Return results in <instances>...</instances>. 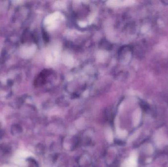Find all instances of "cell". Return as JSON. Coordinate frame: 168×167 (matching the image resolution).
<instances>
[{"mask_svg":"<svg viewBox=\"0 0 168 167\" xmlns=\"http://www.w3.org/2000/svg\"><path fill=\"white\" fill-rule=\"evenodd\" d=\"M61 15L60 13L56 12L47 16L45 20V23L46 24H49V25L55 23L56 20L59 19L61 17Z\"/></svg>","mask_w":168,"mask_h":167,"instance_id":"cell-1","label":"cell"},{"mask_svg":"<svg viewBox=\"0 0 168 167\" xmlns=\"http://www.w3.org/2000/svg\"><path fill=\"white\" fill-rule=\"evenodd\" d=\"M63 61L64 64L68 66H72L74 63V60L73 57L69 53H65L63 55Z\"/></svg>","mask_w":168,"mask_h":167,"instance_id":"cell-2","label":"cell"},{"mask_svg":"<svg viewBox=\"0 0 168 167\" xmlns=\"http://www.w3.org/2000/svg\"><path fill=\"white\" fill-rule=\"evenodd\" d=\"M106 4H107V5H108L109 7H118L120 5H127L128 2L126 1L122 2V1H117V0H113V1L110 0V1H107Z\"/></svg>","mask_w":168,"mask_h":167,"instance_id":"cell-3","label":"cell"},{"mask_svg":"<svg viewBox=\"0 0 168 167\" xmlns=\"http://www.w3.org/2000/svg\"><path fill=\"white\" fill-rule=\"evenodd\" d=\"M22 132L21 126L20 125L15 124L11 127V133L13 135L17 136L21 134Z\"/></svg>","mask_w":168,"mask_h":167,"instance_id":"cell-4","label":"cell"},{"mask_svg":"<svg viewBox=\"0 0 168 167\" xmlns=\"http://www.w3.org/2000/svg\"><path fill=\"white\" fill-rule=\"evenodd\" d=\"M140 117H141V113L140 112H136L135 115L134 116V124L135 126H136L138 125V124L139 123L140 119Z\"/></svg>","mask_w":168,"mask_h":167,"instance_id":"cell-5","label":"cell"},{"mask_svg":"<svg viewBox=\"0 0 168 167\" xmlns=\"http://www.w3.org/2000/svg\"><path fill=\"white\" fill-rule=\"evenodd\" d=\"M112 131L111 130H108L107 131V134H106V136L107 140L109 141V142H111L113 141V133H112Z\"/></svg>","mask_w":168,"mask_h":167,"instance_id":"cell-6","label":"cell"},{"mask_svg":"<svg viewBox=\"0 0 168 167\" xmlns=\"http://www.w3.org/2000/svg\"><path fill=\"white\" fill-rule=\"evenodd\" d=\"M106 56H107V54L105 52L100 51L99 52V53H97V57L99 60L101 61L105 59Z\"/></svg>","mask_w":168,"mask_h":167,"instance_id":"cell-7","label":"cell"},{"mask_svg":"<svg viewBox=\"0 0 168 167\" xmlns=\"http://www.w3.org/2000/svg\"><path fill=\"white\" fill-rule=\"evenodd\" d=\"M118 134L120 137H124L127 135V132L123 130H118Z\"/></svg>","mask_w":168,"mask_h":167,"instance_id":"cell-8","label":"cell"},{"mask_svg":"<svg viewBox=\"0 0 168 167\" xmlns=\"http://www.w3.org/2000/svg\"><path fill=\"white\" fill-rule=\"evenodd\" d=\"M64 3L62 2H57L56 3L55 5H56V7L61 8L64 7Z\"/></svg>","mask_w":168,"mask_h":167,"instance_id":"cell-9","label":"cell"},{"mask_svg":"<svg viewBox=\"0 0 168 167\" xmlns=\"http://www.w3.org/2000/svg\"><path fill=\"white\" fill-rule=\"evenodd\" d=\"M79 24L81 27H86V26H87V23L84 22H80Z\"/></svg>","mask_w":168,"mask_h":167,"instance_id":"cell-10","label":"cell"}]
</instances>
